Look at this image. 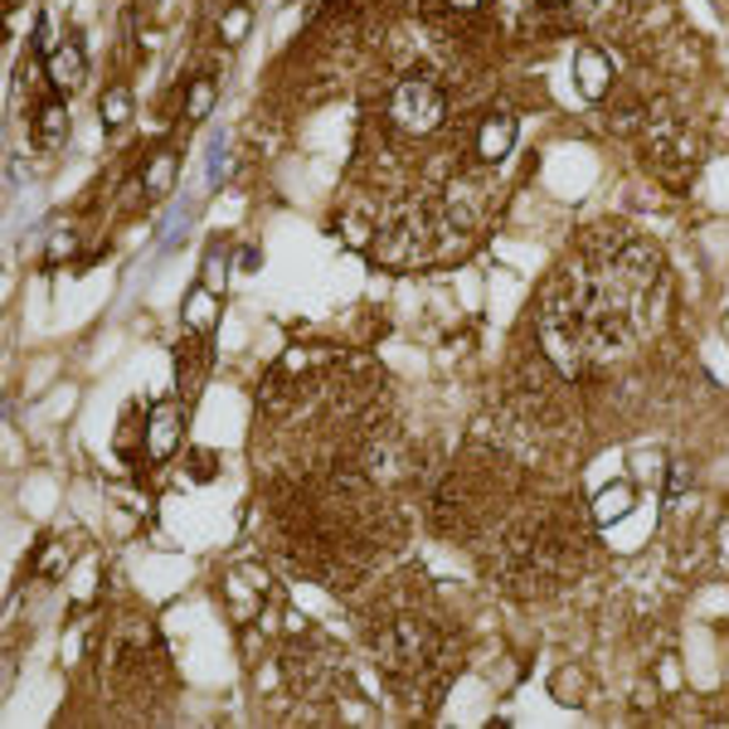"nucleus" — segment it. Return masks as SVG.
<instances>
[{"label":"nucleus","mask_w":729,"mask_h":729,"mask_svg":"<svg viewBox=\"0 0 729 729\" xmlns=\"http://www.w3.org/2000/svg\"><path fill=\"white\" fill-rule=\"evenodd\" d=\"M666 307V263L652 239L627 224L589 229L540 297V346L559 374L579 380L632 356Z\"/></svg>","instance_id":"obj_1"},{"label":"nucleus","mask_w":729,"mask_h":729,"mask_svg":"<svg viewBox=\"0 0 729 729\" xmlns=\"http://www.w3.org/2000/svg\"><path fill=\"white\" fill-rule=\"evenodd\" d=\"M569 559H574V535L559 530L554 516L516 520L496 540V569H501L506 589H520V593L559 583L569 574Z\"/></svg>","instance_id":"obj_2"},{"label":"nucleus","mask_w":729,"mask_h":729,"mask_svg":"<svg viewBox=\"0 0 729 729\" xmlns=\"http://www.w3.org/2000/svg\"><path fill=\"white\" fill-rule=\"evenodd\" d=\"M370 642H374V656H380L384 676L394 680V686H404V690L423 686V676H429L437 666V656H443V637H437V627L423 613L384 617Z\"/></svg>","instance_id":"obj_3"},{"label":"nucleus","mask_w":729,"mask_h":729,"mask_svg":"<svg viewBox=\"0 0 729 729\" xmlns=\"http://www.w3.org/2000/svg\"><path fill=\"white\" fill-rule=\"evenodd\" d=\"M103 680L117 690V696H127V700L156 696V686L166 680V652H161V642H156V632L151 627L117 632Z\"/></svg>","instance_id":"obj_4"},{"label":"nucleus","mask_w":729,"mask_h":729,"mask_svg":"<svg viewBox=\"0 0 729 729\" xmlns=\"http://www.w3.org/2000/svg\"><path fill=\"white\" fill-rule=\"evenodd\" d=\"M642 151H647V166L662 186L672 190H686L690 176L700 166V141L686 122L676 117H662V122H647V137H642Z\"/></svg>","instance_id":"obj_5"},{"label":"nucleus","mask_w":729,"mask_h":729,"mask_svg":"<svg viewBox=\"0 0 729 729\" xmlns=\"http://www.w3.org/2000/svg\"><path fill=\"white\" fill-rule=\"evenodd\" d=\"M389 117H394V127L409 131V137H433V131L443 127V117H447L443 83L429 78V73H409V78H399L394 93H389Z\"/></svg>","instance_id":"obj_6"},{"label":"nucleus","mask_w":729,"mask_h":729,"mask_svg":"<svg viewBox=\"0 0 729 729\" xmlns=\"http://www.w3.org/2000/svg\"><path fill=\"white\" fill-rule=\"evenodd\" d=\"M180 433H186V409H180L176 399L156 404L151 419H146V457H151V462H166V457L180 447Z\"/></svg>","instance_id":"obj_7"},{"label":"nucleus","mask_w":729,"mask_h":729,"mask_svg":"<svg viewBox=\"0 0 729 729\" xmlns=\"http://www.w3.org/2000/svg\"><path fill=\"white\" fill-rule=\"evenodd\" d=\"M44 73L54 83V93H78L83 78H88V54L78 49V40H64L44 54Z\"/></svg>","instance_id":"obj_8"},{"label":"nucleus","mask_w":729,"mask_h":729,"mask_svg":"<svg viewBox=\"0 0 729 729\" xmlns=\"http://www.w3.org/2000/svg\"><path fill=\"white\" fill-rule=\"evenodd\" d=\"M510 146H516V117L510 113H486L477 137H472V151H477V161L496 166L501 156H510Z\"/></svg>","instance_id":"obj_9"},{"label":"nucleus","mask_w":729,"mask_h":729,"mask_svg":"<svg viewBox=\"0 0 729 729\" xmlns=\"http://www.w3.org/2000/svg\"><path fill=\"white\" fill-rule=\"evenodd\" d=\"M30 141L40 146V151H59V146L68 141V107L59 103V97H49V103L34 107V117H30Z\"/></svg>","instance_id":"obj_10"},{"label":"nucleus","mask_w":729,"mask_h":729,"mask_svg":"<svg viewBox=\"0 0 729 729\" xmlns=\"http://www.w3.org/2000/svg\"><path fill=\"white\" fill-rule=\"evenodd\" d=\"M574 78H579V93L583 97H608V88H613V59L599 54V49H579L574 54Z\"/></svg>","instance_id":"obj_11"},{"label":"nucleus","mask_w":729,"mask_h":729,"mask_svg":"<svg viewBox=\"0 0 729 729\" xmlns=\"http://www.w3.org/2000/svg\"><path fill=\"white\" fill-rule=\"evenodd\" d=\"M204 370H210V350H204V340L200 331H194L190 340H180V350H176V380H180V394H194L204 380Z\"/></svg>","instance_id":"obj_12"},{"label":"nucleus","mask_w":729,"mask_h":729,"mask_svg":"<svg viewBox=\"0 0 729 729\" xmlns=\"http://www.w3.org/2000/svg\"><path fill=\"white\" fill-rule=\"evenodd\" d=\"M176 176H180V156L176 151H156L151 161H146V170H141V186H146L151 200H166V194L176 190Z\"/></svg>","instance_id":"obj_13"},{"label":"nucleus","mask_w":729,"mask_h":729,"mask_svg":"<svg viewBox=\"0 0 729 729\" xmlns=\"http://www.w3.org/2000/svg\"><path fill=\"white\" fill-rule=\"evenodd\" d=\"M97 113H103V127L107 131H122L131 122V88L127 83H113V88L103 93V103H97Z\"/></svg>","instance_id":"obj_14"},{"label":"nucleus","mask_w":729,"mask_h":729,"mask_svg":"<svg viewBox=\"0 0 729 729\" xmlns=\"http://www.w3.org/2000/svg\"><path fill=\"white\" fill-rule=\"evenodd\" d=\"M214 287H194L190 297H186V326L190 331H200V336H210L214 331Z\"/></svg>","instance_id":"obj_15"},{"label":"nucleus","mask_w":729,"mask_h":729,"mask_svg":"<svg viewBox=\"0 0 729 729\" xmlns=\"http://www.w3.org/2000/svg\"><path fill=\"white\" fill-rule=\"evenodd\" d=\"M214 97H219V83L210 78V73H200V78H190V88H186V122H200V117H210Z\"/></svg>","instance_id":"obj_16"},{"label":"nucleus","mask_w":729,"mask_h":729,"mask_svg":"<svg viewBox=\"0 0 729 729\" xmlns=\"http://www.w3.org/2000/svg\"><path fill=\"white\" fill-rule=\"evenodd\" d=\"M243 30H249V6H234L224 15V40L234 44V40H243Z\"/></svg>","instance_id":"obj_17"},{"label":"nucleus","mask_w":729,"mask_h":729,"mask_svg":"<svg viewBox=\"0 0 729 729\" xmlns=\"http://www.w3.org/2000/svg\"><path fill=\"white\" fill-rule=\"evenodd\" d=\"M204 287H224V258H219V249H210V258H204Z\"/></svg>","instance_id":"obj_18"},{"label":"nucleus","mask_w":729,"mask_h":729,"mask_svg":"<svg viewBox=\"0 0 729 729\" xmlns=\"http://www.w3.org/2000/svg\"><path fill=\"white\" fill-rule=\"evenodd\" d=\"M720 554H725V564H729V510H725V520H720Z\"/></svg>","instance_id":"obj_19"},{"label":"nucleus","mask_w":729,"mask_h":729,"mask_svg":"<svg viewBox=\"0 0 729 729\" xmlns=\"http://www.w3.org/2000/svg\"><path fill=\"white\" fill-rule=\"evenodd\" d=\"M437 6H447V10H477V0H437Z\"/></svg>","instance_id":"obj_20"},{"label":"nucleus","mask_w":729,"mask_h":729,"mask_svg":"<svg viewBox=\"0 0 729 729\" xmlns=\"http://www.w3.org/2000/svg\"><path fill=\"white\" fill-rule=\"evenodd\" d=\"M545 6H574V0H545Z\"/></svg>","instance_id":"obj_21"}]
</instances>
